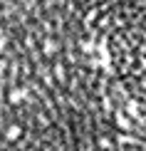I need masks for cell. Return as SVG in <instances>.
I'll return each instance as SVG.
<instances>
[{
    "instance_id": "6da1fadb",
    "label": "cell",
    "mask_w": 146,
    "mask_h": 151,
    "mask_svg": "<svg viewBox=\"0 0 146 151\" xmlns=\"http://www.w3.org/2000/svg\"><path fill=\"white\" fill-rule=\"evenodd\" d=\"M0 151H146V0H0Z\"/></svg>"
}]
</instances>
